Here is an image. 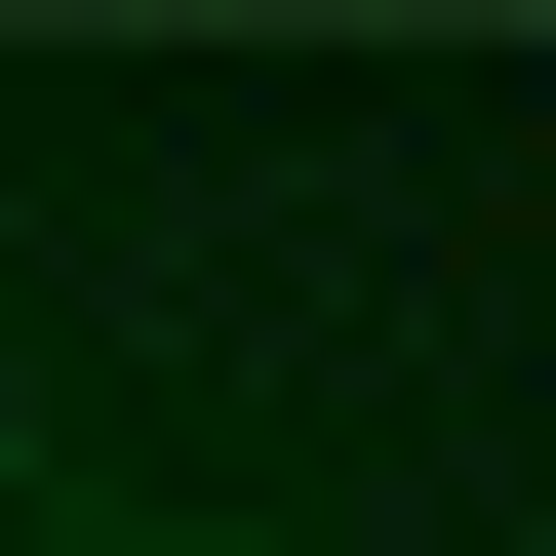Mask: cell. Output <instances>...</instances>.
I'll list each match as a JSON object with an SVG mask.
<instances>
[{
  "instance_id": "6da1fadb",
  "label": "cell",
  "mask_w": 556,
  "mask_h": 556,
  "mask_svg": "<svg viewBox=\"0 0 556 556\" xmlns=\"http://www.w3.org/2000/svg\"><path fill=\"white\" fill-rule=\"evenodd\" d=\"M0 556H278V517H199V477H40Z\"/></svg>"
}]
</instances>
